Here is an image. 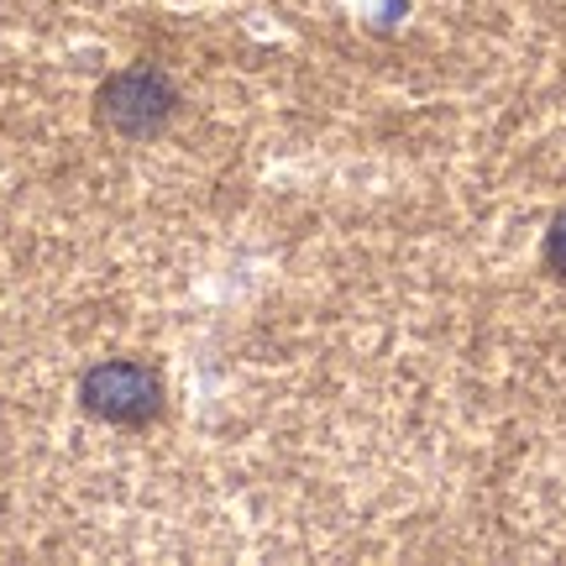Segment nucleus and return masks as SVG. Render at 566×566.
Listing matches in <instances>:
<instances>
[{
	"label": "nucleus",
	"instance_id": "f257e3e1",
	"mask_svg": "<svg viewBox=\"0 0 566 566\" xmlns=\"http://www.w3.org/2000/svg\"><path fill=\"white\" fill-rule=\"evenodd\" d=\"M80 399L90 415H101L111 424H142L158 415L163 384H158V373L142 363H101L84 373Z\"/></svg>",
	"mask_w": 566,
	"mask_h": 566
},
{
	"label": "nucleus",
	"instance_id": "f03ea898",
	"mask_svg": "<svg viewBox=\"0 0 566 566\" xmlns=\"http://www.w3.org/2000/svg\"><path fill=\"white\" fill-rule=\"evenodd\" d=\"M174 116V84L158 69H126L101 90V122L126 137H153Z\"/></svg>",
	"mask_w": 566,
	"mask_h": 566
},
{
	"label": "nucleus",
	"instance_id": "7ed1b4c3",
	"mask_svg": "<svg viewBox=\"0 0 566 566\" xmlns=\"http://www.w3.org/2000/svg\"><path fill=\"white\" fill-rule=\"evenodd\" d=\"M546 263L556 273H566V210L556 216V226H551V237H546Z\"/></svg>",
	"mask_w": 566,
	"mask_h": 566
}]
</instances>
